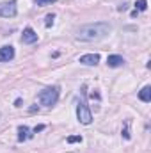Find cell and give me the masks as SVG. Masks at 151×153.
<instances>
[{
  "label": "cell",
  "mask_w": 151,
  "mask_h": 153,
  "mask_svg": "<svg viewBox=\"0 0 151 153\" xmlns=\"http://www.w3.org/2000/svg\"><path fill=\"white\" fill-rule=\"evenodd\" d=\"M110 32V25L105 22H98V23H91V25H84L78 29L76 38L80 41H100Z\"/></svg>",
  "instance_id": "cell-1"
},
{
  "label": "cell",
  "mask_w": 151,
  "mask_h": 153,
  "mask_svg": "<svg viewBox=\"0 0 151 153\" xmlns=\"http://www.w3.org/2000/svg\"><path fill=\"white\" fill-rule=\"evenodd\" d=\"M39 103L41 105H44V107H52V105H55L57 103V100H59V87H46V89H43L41 93H39L38 96Z\"/></svg>",
  "instance_id": "cell-2"
},
{
  "label": "cell",
  "mask_w": 151,
  "mask_h": 153,
  "mask_svg": "<svg viewBox=\"0 0 151 153\" xmlns=\"http://www.w3.org/2000/svg\"><path fill=\"white\" fill-rule=\"evenodd\" d=\"M76 117H78V121H80L82 125H91L93 114H91V111H89V107H87L85 102H80V103L76 105Z\"/></svg>",
  "instance_id": "cell-3"
},
{
  "label": "cell",
  "mask_w": 151,
  "mask_h": 153,
  "mask_svg": "<svg viewBox=\"0 0 151 153\" xmlns=\"http://www.w3.org/2000/svg\"><path fill=\"white\" fill-rule=\"evenodd\" d=\"M16 13H18L16 0L2 2V4H0V16H2V18H13V16H16Z\"/></svg>",
  "instance_id": "cell-4"
},
{
  "label": "cell",
  "mask_w": 151,
  "mask_h": 153,
  "mask_svg": "<svg viewBox=\"0 0 151 153\" xmlns=\"http://www.w3.org/2000/svg\"><path fill=\"white\" fill-rule=\"evenodd\" d=\"M14 57V48L11 45H5L0 48V62H9Z\"/></svg>",
  "instance_id": "cell-5"
},
{
  "label": "cell",
  "mask_w": 151,
  "mask_h": 153,
  "mask_svg": "<svg viewBox=\"0 0 151 153\" xmlns=\"http://www.w3.org/2000/svg\"><path fill=\"white\" fill-rule=\"evenodd\" d=\"M21 41H23L25 45H32V43H36V41H38V34H36V30H34L32 27H27V29L23 30Z\"/></svg>",
  "instance_id": "cell-6"
},
{
  "label": "cell",
  "mask_w": 151,
  "mask_h": 153,
  "mask_svg": "<svg viewBox=\"0 0 151 153\" xmlns=\"http://www.w3.org/2000/svg\"><path fill=\"white\" fill-rule=\"evenodd\" d=\"M98 62H100V55L98 53H87V55L80 57V64H85V66H96Z\"/></svg>",
  "instance_id": "cell-7"
},
{
  "label": "cell",
  "mask_w": 151,
  "mask_h": 153,
  "mask_svg": "<svg viewBox=\"0 0 151 153\" xmlns=\"http://www.w3.org/2000/svg\"><path fill=\"white\" fill-rule=\"evenodd\" d=\"M107 64H109L110 68H117V66H123V64H124V59H123L121 55H109V57H107Z\"/></svg>",
  "instance_id": "cell-8"
},
{
  "label": "cell",
  "mask_w": 151,
  "mask_h": 153,
  "mask_svg": "<svg viewBox=\"0 0 151 153\" xmlns=\"http://www.w3.org/2000/svg\"><path fill=\"white\" fill-rule=\"evenodd\" d=\"M29 137H30V128L25 125L18 126V141H27Z\"/></svg>",
  "instance_id": "cell-9"
},
{
  "label": "cell",
  "mask_w": 151,
  "mask_h": 153,
  "mask_svg": "<svg viewBox=\"0 0 151 153\" xmlns=\"http://www.w3.org/2000/svg\"><path fill=\"white\" fill-rule=\"evenodd\" d=\"M139 98H141L142 102H146V103L150 102V100H151V87H150V85H144V87L141 89V93H139Z\"/></svg>",
  "instance_id": "cell-10"
},
{
  "label": "cell",
  "mask_w": 151,
  "mask_h": 153,
  "mask_svg": "<svg viewBox=\"0 0 151 153\" xmlns=\"http://www.w3.org/2000/svg\"><path fill=\"white\" fill-rule=\"evenodd\" d=\"M146 7H148L146 0H137L135 2V11H146Z\"/></svg>",
  "instance_id": "cell-11"
},
{
  "label": "cell",
  "mask_w": 151,
  "mask_h": 153,
  "mask_svg": "<svg viewBox=\"0 0 151 153\" xmlns=\"http://www.w3.org/2000/svg\"><path fill=\"white\" fill-rule=\"evenodd\" d=\"M53 20H55V16H53V14H48V16H46V22H44V25H46V27L53 25Z\"/></svg>",
  "instance_id": "cell-12"
},
{
  "label": "cell",
  "mask_w": 151,
  "mask_h": 153,
  "mask_svg": "<svg viewBox=\"0 0 151 153\" xmlns=\"http://www.w3.org/2000/svg\"><path fill=\"white\" fill-rule=\"evenodd\" d=\"M68 143H82V137L80 135H71V137H68Z\"/></svg>",
  "instance_id": "cell-13"
},
{
  "label": "cell",
  "mask_w": 151,
  "mask_h": 153,
  "mask_svg": "<svg viewBox=\"0 0 151 153\" xmlns=\"http://www.w3.org/2000/svg\"><path fill=\"white\" fill-rule=\"evenodd\" d=\"M53 2H57V0H36L38 5H48V4H53Z\"/></svg>",
  "instance_id": "cell-14"
},
{
  "label": "cell",
  "mask_w": 151,
  "mask_h": 153,
  "mask_svg": "<svg viewBox=\"0 0 151 153\" xmlns=\"http://www.w3.org/2000/svg\"><path fill=\"white\" fill-rule=\"evenodd\" d=\"M41 130H44V125H39V126H36V128H34V132H36V134H38V132H41Z\"/></svg>",
  "instance_id": "cell-15"
}]
</instances>
